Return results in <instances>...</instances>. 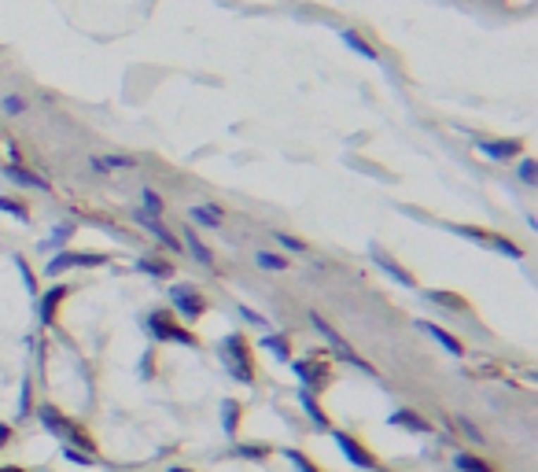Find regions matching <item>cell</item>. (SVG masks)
I'll list each match as a JSON object with an SVG mask.
<instances>
[{"mask_svg": "<svg viewBox=\"0 0 538 472\" xmlns=\"http://www.w3.org/2000/svg\"><path fill=\"white\" fill-rule=\"evenodd\" d=\"M310 321H314V329H317V332H321L324 339H329V344H332V351H336L339 358H343V362H350V365H357V369H365V373H369V377H372V365L365 362V358H357V354L350 351V344H347V339H343V336H339V332H336V329H332V325H329V321H324L321 314H310Z\"/></svg>", "mask_w": 538, "mask_h": 472, "instance_id": "obj_1", "label": "cell"}, {"mask_svg": "<svg viewBox=\"0 0 538 472\" xmlns=\"http://www.w3.org/2000/svg\"><path fill=\"white\" fill-rule=\"evenodd\" d=\"M41 420L48 425V432H56V435H59V439H63V443H67V447L74 443V447H81L85 454L92 450V443H89L85 435H81V428H74L71 420H63V417H59L56 410H48V406H41Z\"/></svg>", "mask_w": 538, "mask_h": 472, "instance_id": "obj_2", "label": "cell"}, {"mask_svg": "<svg viewBox=\"0 0 538 472\" xmlns=\"http://www.w3.org/2000/svg\"><path fill=\"white\" fill-rule=\"evenodd\" d=\"M221 358L229 362V369H233V377H236V380L251 384V358H247V347H243V339H240V336H229V339H225Z\"/></svg>", "mask_w": 538, "mask_h": 472, "instance_id": "obj_3", "label": "cell"}, {"mask_svg": "<svg viewBox=\"0 0 538 472\" xmlns=\"http://www.w3.org/2000/svg\"><path fill=\"white\" fill-rule=\"evenodd\" d=\"M140 225H144V229H148L159 243H162V248H170V251H181V236H173L170 229H166V225H162V218H152V214H144V210H137V214H133Z\"/></svg>", "mask_w": 538, "mask_h": 472, "instance_id": "obj_4", "label": "cell"}, {"mask_svg": "<svg viewBox=\"0 0 538 472\" xmlns=\"http://www.w3.org/2000/svg\"><path fill=\"white\" fill-rule=\"evenodd\" d=\"M170 296H173L177 310H181L185 317H203L207 303H203V296H200V291H195V288H185V284H181V288H173Z\"/></svg>", "mask_w": 538, "mask_h": 472, "instance_id": "obj_5", "label": "cell"}, {"mask_svg": "<svg viewBox=\"0 0 538 472\" xmlns=\"http://www.w3.org/2000/svg\"><path fill=\"white\" fill-rule=\"evenodd\" d=\"M92 174H115V170H137L133 155H89Z\"/></svg>", "mask_w": 538, "mask_h": 472, "instance_id": "obj_6", "label": "cell"}, {"mask_svg": "<svg viewBox=\"0 0 538 472\" xmlns=\"http://www.w3.org/2000/svg\"><path fill=\"white\" fill-rule=\"evenodd\" d=\"M336 447L343 450V454H347V458H350L357 468H377V458H372V454H369L365 447H357L347 432H336Z\"/></svg>", "mask_w": 538, "mask_h": 472, "instance_id": "obj_7", "label": "cell"}, {"mask_svg": "<svg viewBox=\"0 0 538 472\" xmlns=\"http://www.w3.org/2000/svg\"><path fill=\"white\" fill-rule=\"evenodd\" d=\"M170 314H152V332L155 336H162V339H177V344H195V336L192 332H185V329H173V325L166 321Z\"/></svg>", "mask_w": 538, "mask_h": 472, "instance_id": "obj_8", "label": "cell"}, {"mask_svg": "<svg viewBox=\"0 0 538 472\" xmlns=\"http://www.w3.org/2000/svg\"><path fill=\"white\" fill-rule=\"evenodd\" d=\"M67 266H104V255H59V258H52L48 262V273H63Z\"/></svg>", "mask_w": 538, "mask_h": 472, "instance_id": "obj_9", "label": "cell"}, {"mask_svg": "<svg viewBox=\"0 0 538 472\" xmlns=\"http://www.w3.org/2000/svg\"><path fill=\"white\" fill-rule=\"evenodd\" d=\"M181 248H188V251H192V258H195V262L214 266V251H210L207 243L200 240V233H195V229H185V236H181Z\"/></svg>", "mask_w": 538, "mask_h": 472, "instance_id": "obj_10", "label": "cell"}, {"mask_svg": "<svg viewBox=\"0 0 538 472\" xmlns=\"http://www.w3.org/2000/svg\"><path fill=\"white\" fill-rule=\"evenodd\" d=\"M417 329H420V332H428V336H435V339H439V344H443L450 354H465L461 339H458V336H450V332H443L439 325H432V321H417Z\"/></svg>", "mask_w": 538, "mask_h": 472, "instance_id": "obj_11", "label": "cell"}, {"mask_svg": "<svg viewBox=\"0 0 538 472\" xmlns=\"http://www.w3.org/2000/svg\"><path fill=\"white\" fill-rule=\"evenodd\" d=\"M188 218L207 225V229H218L225 214H221V207H188Z\"/></svg>", "mask_w": 538, "mask_h": 472, "instance_id": "obj_12", "label": "cell"}, {"mask_svg": "<svg viewBox=\"0 0 538 472\" xmlns=\"http://www.w3.org/2000/svg\"><path fill=\"white\" fill-rule=\"evenodd\" d=\"M479 152H483V155H494V159H513V155H520V144H516V140H501V144L479 140Z\"/></svg>", "mask_w": 538, "mask_h": 472, "instance_id": "obj_13", "label": "cell"}, {"mask_svg": "<svg viewBox=\"0 0 538 472\" xmlns=\"http://www.w3.org/2000/svg\"><path fill=\"white\" fill-rule=\"evenodd\" d=\"M0 111H4L8 119H19V115H26V111H30V100H26V96H19V92H4V96H0Z\"/></svg>", "mask_w": 538, "mask_h": 472, "instance_id": "obj_14", "label": "cell"}, {"mask_svg": "<svg viewBox=\"0 0 538 472\" xmlns=\"http://www.w3.org/2000/svg\"><path fill=\"white\" fill-rule=\"evenodd\" d=\"M255 266L266 270V273H284L291 262H288L284 255H276V251H258V255H255Z\"/></svg>", "mask_w": 538, "mask_h": 472, "instance_id": "obj_15", "label": "cell"}, {"mask_svg": "<svg viewBox=\"0 0 538 472\" xmlns=\"http://www.w3.org/2000/svg\"><path fill=\"white\" fill-rule=\"evenodd\" d=\"M11 181H19V185H26V188H41V192H48V181L44 177H37V174H30V170H23V167H8L4 170Z\"/></svg>", "mask_w": 538, "mask_h": 472, "instance_id": "obj_16", "label": "cell"}, {"mask_svg": "<svg viewBox=\"0 0 538 472\" xmlns=\"http://www.w3.org/2000/svg\"><path fill=\"white\" fill-rule=\"evenodd\" d=\"M67 296V288H52L48 296L41 299V321H52L56 317V306H59V299Z\"/></svg>", "mask_w": 538, "mask_h": 472, "instance_id": "obj_17", "label": "cell"}, {"mask_svg": "<svg viewBox=\"0 0 538 472\" xmlns=\"http://www.w3.org/2000/svg\"><path fill=\"white\" fill-rule=\"evenodd\" d=\"M140 200H144V214L162 218V210H166V203H162V196H159L155 188H144V192H140Z\"/></svg>", "mask_w": 538, "mask_h": 472, "instance_id": "obj_18", "label": "cell"}, {"mask_svg": "<svg viewBox=\"0 0 538 472\" xmlns=\"http://www.w3.org/2000/svg\"><path fill=\"white\" fill-rule=\"evenodd\" d=\"M343 41H347V44L354 48L357 56H365V59H377V48H372L369 41H362V37L354 34V30H343Z\"/></svg>", "mask_w": 538, "mask_h": 472, "instance_id": "obj_19", "label": "cell"}, {"mask_svg": "<svg viewBox=\"0 0 538 472\" xmlns=\"http://www.w3.org/2000/svg\"><path fill=\"white\" fill-rule=\"evenodd\" d=\"M377 262H380V270H387L391 277H395V281H402L405 288H413V277H410V273H405V270H398L395 262H391V258H384V255H377Z\"/></svg>", "mask_w": 538, "mask_h": 472, "instance_id": "obj_20", "label": "cell"}, {"mask_svg": "<svg viewBox=\"0 0 538 472\" xmlns=\"http://www.w3.org/2000/svg\"><path fill=\"white\" fill-rule=\"evenodd\" d=\"M453 461H458V468H465V472H494V468L487 465V461L472 458V454H458V458H453Z\"/></svg>", "mask_w": 538, "mask_h": 472, "instance_id": "obj_21", "label": "cell"}, {"mask_svg": "<svg viewBox=\"0 0 538 472\" xmlns=\"http://www.w3.org/2000/svg\"><path fill=\"white\" fill-rule=\"evenodd\" d=\"M262 347H266L269 354H276V358H288V354H291V351H288V339H284V336H266V339H262Z\"/></svg>", "mask_w": 538, "mask_h": 472, "instance_id": "obj_22", "label": "cell"}, {"mask_svg": "<svg viewBox=\"0 0 538 472\" xmlns=\"http://www.w3.org/2000/svg\"><path fill=\"white\" fill-rule=\"evenodd\" d=\"M391 425H405V428H413V432H428V425H424V420L420 417H413V413H395V417H391Z\"/></svg>", "mask_w": 538, "mask_h": 472, "instance_id": "obj_23", "label": "cell"}, {"mask_svg": "<svg viewBox=\"0 0 538 472\" xmlns=\"http://www.w3.org/2000/svg\"><path fill=\"white\" fill-rule=\"evenodd\" d=\"M299 402H302V410H306L310 417H314L317 425H329V420H324V413H321V406L314 402V395H310V392H302V395H299Z\"/></svg>", "mask_w": 538, "mask_h": 472, "instance_id": "obj_24", "label": "cell"}, {"mask_svg": "<svg viewBox=\"0 0 538 472\" xmlns=\"http://www.w3.org/2000/svg\"><path fill=\"white\" fill-rule=\"evenodd\" d=\"M428 299L439 303V306H450V310H461V306H465L458 296H446V291H428Z\"/></svg>", "mask_w": 538, "mask_h": 472, "instance_id": "obj_25", "label": "cell"}, {"mask_svg": "<svg viewBox=\"0 0 538 472\" xmlns=\"http://www.w3.org/2000/svg\"><path fill=\"white\" fill-rule=\"evenodd\" d=\"M273 240L281 243V248H288V251H306V243H302V240L288 236V233H281V229H273Z\"/></svg>", "mask_w": 538, "mask_h": 472, "instance_id": "obj_26", "label": "cell"}, {"mask_svg": "<svg viewBox=\"0 0 538 472\" xmlns=\"http://www.w3.org/2000/svg\"><path fill=\"white\" fill-rule=\"evenodd\" d=\"M487 243H491V248H498L501 255H513V258H520V248H516V243H509V240H501V236H491V240H487Z\"/></svg>", "mask_w": 538, "mask_h": 472, "instance_id": "obj_27", "label": "cell"}, {"mask_svg": "<svg viewBox=\"0 0 538 472\" xmlns=\"http://www.w3.org/2000/svg\"><path fill=\"white\" fill-rule=\"evenodd\" d=\"M295 373H299V377H302V384H306V380H321V377H324V373H321V369H314V365H306V362H295Z\"/></svg>", "mask_w": 538, "mask_h": 472, "instance_id": "obj_28", "label": "cell"}, {"mask_svg": "<svg viewBox=\"0 0 538 472\" xmlns=\"http://www.w3.org/2000/svg\"><path fill=\"white\" fill-rule=\"evenodd\" d=\"M0 210H8V214H15V218H23V222L30 218L23 203H11V200H4V196H0Z\"/></svg>", "mask_w": 538, "mask_h": 472, "instance_id": "obj_29", "label": "cell"}, {"mask_svg": "<svg viewBox=\"0 0 538 472\" xmlns=\"http://www.w3.org/2000/svg\"><path fill=\"white\" fill-rule=\"evenodd\" d=\"M534 159H524V162H520V181H527V185H534Z\"/></svg>", "mask_w": 538, "mask_h": 472, "instance_id": "obj_30", "label": "cell"}, {"mask_svg": "<svg viewBox=\"0 0 538 472\" xmlns=\"http://www.w3.org/2000/svg\"><path fill=\"white\" fill-rule=\"evenodd\" d=\"M148 273H155V277H170L173 270H170V262H140Z\"/></svg>", "mask_w": 538, "mask_h": 472, "instance_id": "obj_31", "label": "cell"}, {"mask_svg": "<svg viewBox=\"0 0 538 472\" xmlns=\"http://www.w3.org/2000/svg\"><path fill=\"white\" fill-rule=\"evenodd\" d=\"M288 458H291V461H295V465H299V472H317L314 465H310V461L302 458V454H288Z\"/></svg>", "mask_w": 538, "mask_h": 472, "instance_id": "obj_32", "label": "cell"}, {"mask_svg": "<svg viewBox=\"0 0 538 472\" xmlns=\"http://www.w3.org/2000/svg\"><path fill=\"white\" fill-rule=\"evenodd\" d=\"M240 317H247L251 325H266V317H258L255 310H247V306H240Z\"/></svg>", "mask_w": 538, "mask_h": 472, "instance_id": "obj_33", "label": "cell"}, {"mask_svg": "<svg viewBox=\"0 0 538 472\" xmlns=\"http://www.w3.org/2000/svg\"><path fill=\"white\" fill-rule=\"evenodd\" d=\"M8 435H11L8 428H0V447H4V443H8Z\"/></svg>", "mask_w": 538, "mask_h": 472, "instance_id": "obj_34", "label": "cell"}, {"mask_svg": "<svg viewBox=\"0 0 538 472\" xmlns=\"http://www.w3.org/2000/svg\"><path fill=\"white\" fill-rule=\"evenodd\" d=\"M0 472H19V468H0Z\"/></svg>", "mask_w": 538, "mask_h": 472, "instance_id": "obj_35", "label": "cell"}, {"mask_svg": "<svg viewBox=\"0 0 538 472\" xmlns=\"http://www.w3.org/2000/svg\"><path fill=\"white\" fill-rule=\"evenodd\" d=\"M173 472H185V468H173Z\"/></svg>", "mask_w": 538, "mask_h": 472, "instance_id": "obj_36", "label": "cell"}]
</instances>
